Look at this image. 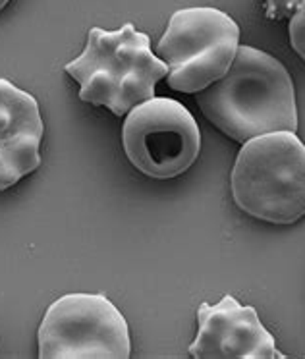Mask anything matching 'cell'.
<instances>
[{"label":"cell","instance_id":"obj_4","mask_svg":"<svg viewBox=\"0 0 305 359\" xmlns=\"http://www.w3.org/2000/svg\"><path fill=\"white\" fill-rule=\"evenodd\" d=\"M240 27L217 8L178 10L158 41V58L166 64L168 86L182 93H199L234 62Z\"/></svg>","mask_w":305,"mask_h":359},{"label":"cell","instance_id":"obj_5","mask_svg":"<svg viewBox=\"0 0 305 359\" xmlns=\"http://www.w3.org/2000/svg\"><path fill=\"white\" fill-rule=\"evenodd\" d=\"M43 359H126L130 330L124 315L102 294H68L56 299L39 327Z\"/></svg>","mask_w":305,"mask_h":359},{"label":"cell","instance_id":"obj_7","mask_svg":"<svg viewBox=\"0 0 305 359\" xmlns=\"http://www.w3.org/2000/svg\"><path fill=\"white\" fill-rule=\"evenodd\" d=\"M197 336L189 346L196 359H282L273 334L263 327L257 309L240 305L230 294L219 304L197 309Z\"/></svg>","mask_w":305,"mask_h":359},{"label":"cell","instance_id":"obj_9","mask_svg":"<svg viewBox=\"0 0 305 359\" xmlns=\"http://www.w3.org/2000/svg\"><path fill=\"white\" fill-rule=\"evenodd\" d=\"M290 43L297 56L305 62V0L299 2L290 20Z\"/></svg>","mask_w":305,"mask_h":359},{"label":"cell","instance_id":"obj_10","mask_svg":"<svg viewBox=\"0 0 305 359\" xmlns=\"http://www.w3.org/2000/svg\"><path fill=\"white\" fill-rule=\"evenodd\" d=\"M301 0H263V8L265 16L269 20H284L292 16V12H296Z\"/></svg>","mask_w":305,"mask_h":359},{"label":"cell","instance_id":"obj_3","mask_svg":"<svg viewBox=\"0 0 305 359\" xmlns=\"http://www.w3.org/2000/svg\"><path fill=\"white\" fill-rule=\"evenodd\" d=\"M236 205L271 224L305 217V145L296 132H274L242 143L232 170Z\"/></svg>","mask_w":305,"mask_h":359},{"label":"cell","instance_id":"obj_6","mask_svg":"<svg viewBox=\"0 0 305 359\" xmlns=\"http://www.w3.org/2000/svg\"><path fill=\"white\" fill-rule=\"evenodd\" d=\"M130 163L149 178H176L196 163L201 132L196 118L174 99H149L130 110L122 130Z\"/></svg>","mask_w":305,"mask_h":359},{"label":"cell","instance_id":"obj_1","mask_svg":"<svg viewBox=\"0 0 305 359\" xmlns=\"http://www.w3.org/2000/svg\"><path fill=\"white\" fill-rule=\"evenodd\" d=\"M205 118L238 143L274 132H296L294 83L280 60L242 45L234 62L215 83L197 93Z\"/></svg>","mask_w":305,"mask_h":359},{"label":"cell","instance_id":"obj_11","mask_svg":"<svg viewBox=\"0 0 305 359\" xmlns=\"http://www.w3.org/2000/svg\"><path fill=\"white\" fill-rule=\"evenodd\" d=\"M8 2H10V0H0V10H4V6H6Z\"/></svg>","mask_w":305,"mask_h":359},{"label":"cell","instance_id":"obj_2","mask_svg":"<svg viewBox=\"0 0 305 359\" xmlns=\"http://www.w3.org/2000/svg\"><path fill=\"white\" fill-rule=\"evenodd\" d=\"M64 70L81 86V101L107 107L114 116L153 99L157 81L168 74L166 64L153 55L147 33L132 24L116 32L91 27L86 50Z\"/></svg>","mask_w":305,"mask_h":359},{"label":"cell","instance_id":"obj_8","mask_svg":"<svg viewBox=\"0 0 305 359\" xmlns=\"http://www.w3.org/2000/svg\"><path fill=\"white\" fill-rule=\"evenodd\" d=\"M43 133L35 97L0 78V191L39 168Z\"/></svg>","mask_w":305,"mask_h":359}]
</instances>
